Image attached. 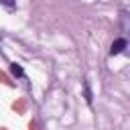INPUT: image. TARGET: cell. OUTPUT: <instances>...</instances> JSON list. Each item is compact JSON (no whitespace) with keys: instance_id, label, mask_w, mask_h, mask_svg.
<instances>
[{"instance_id":"1","label":"cell","mask_w":130,"mask_h":130,"mask_svg":"<svg viewBox=\"0 0 130 130\" xmlns=\"http://www.w3.org/2000/svg\"><path fill=\"white\" fill-rule=\"evenodd\" d=\"M126 47H128V41H126V39H116V41L112 43L110 55H112V57H114V55H120V53H124Z\"/></svg>"},{"instance_id":"2","label":"cell","mask_w":130,"mask_h":130,"mask_svg":"<svg viewBox=\"0 0 130 130\" xmlns=\"http://www.w3.org/2000/svg\"><path fill=\"white\" fill-rule=\"evenodd\" d=\"M10 71H12V73H14V75H20V77H22V75H24V73H22V69H20V67H18V65H16V63H12V65H10Z\"/></svg>"}]
</instances>
